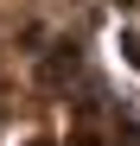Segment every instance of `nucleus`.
<instances>
[{
  "mask_svg": "<svg viewBox=\"0 0 140 146\" xmlns=\"http://www.w3.org/2000/svg\"><path fill=\"white\" fill-rule=\"evenodd\" d=\"M38 146H45V140H38Z\"/></svg>",
  "mask_w": 140,
  "mask_h": 146,
  "instance_id": "obj_1",
  "label": "nucleus"
}]
</instances>
